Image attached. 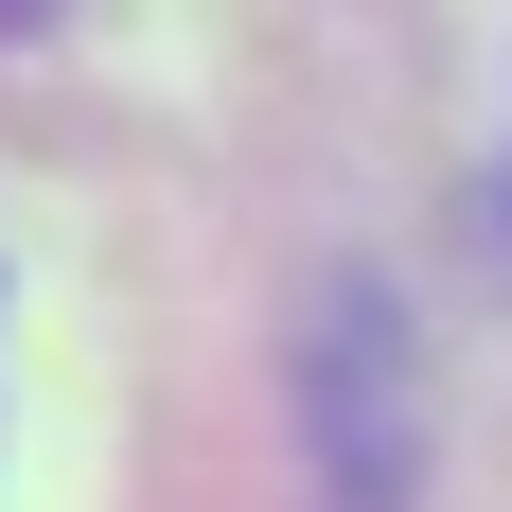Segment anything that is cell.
Segmentation results:
<instances>
[]
</instances>
